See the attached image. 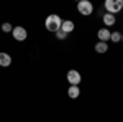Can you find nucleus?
<instances>
[{
    "label": "nucleus",
    "instance_id": "nucleus-1",
    "mask_svg": "<svg viewBox=\"0 0 123 122\" xmlns=\"http://www.w3.org/2000/svg\"><path fill=\"white\" fill-rule=\"evenodd\" d=\"M61 25H62V20L59 15L56 13H51V15H48L46 17V22H44V27H46L48 31H59L61 30Z\"/></svg>",
    "mask_w": 123,
    "mask_h": 122
},
{
    "label": "nucleus",
    "instance_id": "nucleus-2",
    "mask_svg": "<svg viewBox=\"0 0 123 122\" xmlns=\"http://www.w3.org/2000/svg\"><path fill=\"white\" fill-rule=\"evenodd\" d=\"M123 8V0H105V10L107 13H118Z\"/></svg>",
    "mask_w": 123,
    "mask_h": 122
},
{
    "label": "nucleus",
    "instance_id": "nucleus-3",
    "mask_svg": "<svg viewBox=\"0 0 123 122\" xmlns=\"http://www.w3.org/2000/svg\"><path fill=\"white\" fill-rule=\"evenodd\" d=\"M77 12L80 13V15H92V12H94V5H92V2H89V0H80L79 3H77Z\"/></svg>",
    "mask_w": 123,
    "mask_h": 122
},
{
    "label": "nucleus",
    "instance_id": "nucleus-4",
    "mask_svg": "<svg viewBox=\"0 0 123 122\" xmlns=\"http://www.w3.org/2000/svg\"><path fill=\"white\" fill-rule=\"evenodd\" d=\"M12 33H13V38H15L17 41H25V40H26V36H28L26 28H23V27H15Z\"/></svg>",
    "mask_w": 123,
    "mask_h": 122
},
{
    "label": "nucleus",
    "instance_id": "nucleus-5",
    "mask_svg": "<svg viewBox=\"0 0 123 122\" xmlns=\"http://www.w3.org/2000/svg\"><path fill=\"white\" fill-rule=\"evenodd\" d=\"M80 73L79 71H76V69H71L69 73H67V81L71 83V86H79V83H80Z\"/></svg>",
    "mask_w": 123,
    "mask_h": 122
},
{
    "label": "nucleus",
    "instance_id": "nucleus-6",
    "mask_svg": "<svg viewBox=\"0 0 123 122\" xmlns=\"http://www.w3.org/2000/svg\"><path fill=\"white\" fill-rule=\"evenodd\" d=\"M97 36H98L100 41L107 43V41L110 40V36H112V31H110L108 28H100V30H98V33H97Z\"/></svg>",
    "mask_w": 123,
    "mask_h": 122
},
{
    "label": "nucleus",
    "instance_id": "nucleus-7",
    "mask_svg": "<svg viewBox=\"0 0 123 122\" xmlns=\"http://www.w3.org/2000/svg\"><path fill=\"white\" fill-rule=\"evenodd\" d=\"M61 31H64V33H71V31H74V22H71V20H64L62 22V25H61Z\"/></svg>",
    "mask_w": 123,
    "mask_h": 122
},
{
    "label": "nucleus",
    "instance_id": "nucleus-8",
    "mask_svg": "<svg viewBox=\"0 0 123 122\" xmlns=\"http://www.w3.org/2000/svg\"><path fill=\"white\" fill-rule=\"evenodd\" d=\"M12 65V56L7 53H0V66L2 68H8Z\"/></svg>",
    "mask_w": 123,
    "mask_h": 122
},
{
    "label": "nucleus",
    "instance_id": "nucleus-9",
    "mask_svg": "<svg viewBox=\"0 0 123 122\" xmlns=\"http://www.w3.org/2000/svg\"><path fill=\"white\" fill-rule=\"evenodd\" d=\"M115 22H117L115 15H112V13H105V15H104V23H105V28H107V27H112V25H115Z\"/></svg>",
    "mask_w": 123,
    "mask_h": 122
},
{
    "label": "nucleus",
    "instance_id": "nucleus-10",
    "mask_svg": "<svg viewBox=\"0 0 123 122\" xmlns=\"http://www.w3.org/2000/svg\"><path fill=\"white\" fill-rule=\"evenodd\" d=\"M95 51H97V53H100V55H104V53L108 51V45L104 43V41H98V43L95 45Z\"/></svg>",
    "mask_w": 123,
    "mask_h": 122
},
{
    "label": "nucleus",
    "instance_id": "nucleus-11",
    "mask_svg": "<svg viewBox=\"0 0 123 122\" xmlns=\"http://www.w3.org/2000/svg\"><path fill=\"white\" fill-rule=\"evenodd\" d=\"M67 94H69V97H72V99L79 97V94H80V89H79V86H71V87L67 89Z\"/></svg>",
    "mask_w": 123,
    "mask_h": 122
},
{
    "label": "nucleus",
    "instance_id": "nucleus-12",
    "mask_svg": "<svg viewBox=\"0 0 123 122\" xmlns=\"http://www.w3.org/2000/svg\"><path fill=\"white\" fill-rule=\"evenodd\" d=\"M110 40H112L113 43H118V41L122 40V33H120V31H113L112 36H110Z\"/></svg>",
    "mask_w": 123,
    "mask_h": 122
},
{
    "label": "nucleus",
    "instance_id": "nucleus-13",
    "mask_svg": "<svg viewBox=\"0 0 123 122\" xmlns=\"http://www.w3.org/2000/svg\"><path fill=\"white\" fill-rule=\"evenodd\" d=\"M2 30H3V31H5V33H10V31H13V27H12V25H10L8 22H5V23H3V25H2Z\"/></svg>",
    "mask_w": 123,
    "mask_h": 122
},
{
    "label": "nucleus",
    "instance_id": "nucleus-14",
    "mask_svg": "<svg viewBox=\"0 0 123 122\" xmlns=\"http://www.w3.org/2000/svg\"><path fill=\"white\" fill-rule=\"evenodd\" d=\"M56 36H57V40H66L67 38V33H64V31H56Z\"/></svg>",
    "mask_w": 123,
    "mask_h": 122
},
{
    "label": "nucleus",
    "instance_id": "nucleus-15",
    "mask_svg": "<svg viewBox=\"0 0 123 122\" xmlns=\"http://www.w3.org/2000/svg\"><path fill=\"white\" fill-rule=\"evenodd\" d=\"M122 41H123V33H122Z\"/></svg>",
    "mask_w": 123,
    "mask_h": 122
}]
</instances>
